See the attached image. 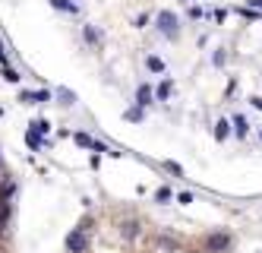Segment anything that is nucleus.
<instances>
[{
	"label": "nucleus",
	"instance_id": "f257e3e1",
	"mask_svg": "<svg viewBox=\"0 0 262 253\" xmlns=\"http://www.w3.org/2000/svg\"><path fill=\"white\" fill-rule=\"evenodd\" d=\"M155 25H158V32L164 35V38H180V19L174 16L171 10H161L158 16H155Z\"/></svg>",
	"mask_w": 262,
	"mask_h": 253
},
{
	"label": "nucleus",
	"instance_id": "f03ea898",
	"mask_svg": "<svg viewBox=\"0 0 262 253\" xmlns=\"http://www.w3.org/2000/svg\"><path fill=\"white\" fill-rule=\"evenodd\" d=\"M231 244H234V238L228 231H212L205 238V253H228Z\"/></svg>",
	"mask_w": 262,
	"mask_h": 253
},
{
	"label": "nucleus",
	"instance_id": "7ed1b4c3",
	"mask_svg": "<svg viewBox=\"0 0 262 253\" xmlns=\"http://www.w3.org/2000/svg\"><path fill=\"white\" fill-rule=\"evenodd\" d=\"M66 250L69 253H85V250H89V231H85V228H73L66 234Z\"/></svg>",
	"mask_w": 262,
	"mask_h": 253
},
{
	"label": "nucleus",
	"instance_id": "20e7f679",
	"mask_svg": "<svg viewBox=\"0 0 262 253\" xmlns=\"http://www.w3.org/2000/svg\"><path fill=\"white\" fill-rule=\"evenodd\" d=\"M19 101L22 104H48V101H54V92L51 89H38V92H19Z\"/></svg>",
	"mask_w": 262,
	"mask_h": 253
},
{
	"label": "nucleus",
	"instance_id": "39448f33",
	"mask_svg": "<svg viewBox=\"0 0 262 253\" xmlns=\"http://www.w3.org/2000/svg\"><path fill=\"white\" fill-rule=\"evenodd\" d=\"M152 98H155V89H152L148 83H142V85L136 89V104H139V108H148V104H152Z\"/></svg>",
	"mask_w": 262,
	"mask_h": 253
},
{
	"label": "nucleus",
	"instance_id": "423d86ee",
	"mask_svg": "<svg viewBox=\"0 0 262 253\" xmlns=\"http://www.w3.org/2000/svg\"><path fill=\"white\" fill-rule=\"evenodd\" d=\"M139 231H142V225H139L136 219H127L124 225H120V234H124L127 241H133V238H139Z\"/></svg>",
	"mask_w": 262,
	"mask_h": 253
},
{
	"label": "nucleus",
	"instance_id": "0eeeda50",
	"mask_svg": "<svg viewBox=\"0 0 262 253\" xmlns=\"http://www.w3.org/2000/svg\"><path fill=\"white\" fill-rule=\"evenodd\" d=\"M45 143H48V139H45V136H41V133H35V130H32V127H29V130H25V146H29V149H32V152H38V149H41V146H45Z\"/></svg>",
	"mask_w": 262,
	"mask_h": 253
},
{
	"label": "nucleus",
	"instance_id": "6e6552de",
	"mask_svg": "<svg viewBox=\"0 0 262 253\" xmlns=\"http://www.w3.org/2000/svg\"><path fill=\"white\" fill-rule=\"evenodd\" d=\"M231 130L237 133V139H243V136L250 133V124H247V117H243V114H234V117H231Z\"/></svg>",
	"mask_w": 262,
	"mask_h": 253
},
{
	"label": "nucleus",
	"instance_id": "1a4fd4ad",
	"mask_svg": "<svg viewBox=\"0 0 262 253\" xmlns=\"http://www.w3.org/2000/svg\"><path fill=\"white\" fill-rule=\"evenodd\" d=\"M82 38H85V45H92V48L101 45V32L95 29V25H82Z\"/></svg>",
	"mask_w": 262,
	"mask_h": 253
},
{
	"label": "nucleus",
	"instance_id": "9d476101",
	"mask_svg": "<svg viewBox=\"0 0 262 253\" xmlns=\"http://www.w3.org/2000/svg\"><path fill=\"white\" fill-rule=\"evenodd\" d=\"M54 98H57L60 104H64V108H69V104H76V92H69L66 85H60V89L54 92Z\"/></svg>",
	"mask_w": 262,
	"mask_h": 253
},
{
	"label": "nucleus",
	"instance_id": "9b49d317",
	"mask_svg": "<svg viewBox=\"0 0 262 253\" xmlns=\"http://www.w3.org/2000/svg\"><path fill=\"white\" fill-rule=\"evenodd\" d=\"M54 10H64V13H79V3L76 0H51Z\"/></svg>",
	"mask_w": 262,
	"mask_h": 253
},
{
	"label": "nucleus",
	"instance_id": "f8f14e48",
	"mask_svg": "<svg viewBox=\"0 0 262 253\" xmlns=\"http://www.w3.org/2000/svg\"><path fill=\"white\" fill-rule=\"evenodd\" d=\"M228 136H231V120H218V124H215V139L224 143Z\"/></svg>",
	"mask_w": 262,
	"mask_h": 253
},
{
	"label": "nucleus",
	"instance_id": "ddd939ff",
	"mask_svg": "<svg viewBox=\"0 0 262 253\" xmlns=\"http://www.w3.org/2000/svg\"><path fill=\"white\" fill-rule=\"evenodd\" d=\"M171 89H174V83H171V80L158 83V89H155V98H158V101H168V98H171Z\"/></svg>",
	"mask_w": 262,
	"mask_h": 253
},
{
	"label": "nucleus",
	"instance_id": "4468645a",
	"mask_svg": "<svg viewBox=\"0 0 262 253\" xmlns=\"http://www.w3.org/2000/svg\"><path fill=\"white\" fill-rule=\"evenodd\" d=\"M145 67L152 70V73H164V70H168V67H164V60H161V57H145Z\"/></svg>",
	"mask_w": 262,
	"mask_h": 253
},
{
	"label": "nucleus",
	"instance_id": "2eb2a0df",
	"mask_svg": "<svg viewBox=\"0 0 262 253\" xmlns=\"http://www.w3.org/2000/svg\"><path fill=\"white\" fill-rule=\"evenodd\" d=\"M142 111H145V108L133 104V108H127V111H124V117H127V120H133V124H139V120H142Z\"/></svg>",
	"mask_w": 262,
	"mask_h": 253
},
{
	"label": "nucleus",
	"instance_id": "dca6fc26",
	"mask_svg": "<svg viewBox=\"0 0 262 253\" xmlns=\"http://www.w3.org/2000/svg\"><path fill=\"white\" fill-rule=\"evenodd\" d=\"M32 130H35V133H41V136H48L51 133V124H48L45 117H38V120H32Z\"/></svg>",
	"mask_w": 262,
	"mask_h": 253
},
{
	"label": "nucleus",
	"instance_id": "f3484780",
	"mask_svg": "<svg viewBox=\"0 0 262 253\" xmlns=\"http://www.w3.org/2000/svg\"><path fill=\"white\" fill-rule=\"evenodd\" d=\"M174 193H171V187H158L155 190V203H171Z\"/></svg>",
	"mask_w": 262,
	"mask_h": 253
},
{
	"label": "nucleus",
	"instance_id": "a211bd4d",
	"mask_svg": "<svg viewBox=\"0 0 262 253\" xmlns=\"http://www.w3.org/2000/svg\"><path fill=\"white\" fill-rule=\"evenodd\" d=\"M73 139H76V146H82V149H92L95 146V139L89 133H73Z\"/></svg>",
	"mask_w": 262,
	"mask_h": 253
},
{
	"label": "nucleus",
	"instance_id": "6ab92c4d",
	"mask_svg": "<svg viewBox=\"0 0 262 253\" xmlns=\"http://www.w3.org/2000/svg\"><path fill=\"white\" fill-rule=\"evenodd\" d=\"M3 80H6V83H19V80H22V76H19V73H16V70H13L10 64H6V67H3Z\"/></svg>",
	"mask_w": 262,
	"mask_h": 253
},
{
	"label": "nucleus",
	"instance_id": "aec40b11",
	"mask_svg": "<svg viewBox=\"0 0 262 253\" xmlns=\"http://www.w3.org/2000/svg\"><path fill=\"white\" fill-rule=\"evenodd\" d=\"M164 168H168V171L174 174V177H183V168H180L177 162H164Z\"/></svg>",
	"mask_w": 262,
	"mask_h": 253
},
{
	"label": "nucleus",
	"instance_id": "412c9836",
	"mask_svg": "<svg viewBox=\"0 0 262 253\" xmlns=\"http://www.w3.org/2000/svg\"><path fill=\"white\" fill-rule=\"evenodd\" d=\"M177 203H180V206H190V203H193V193H187V190H183V193H177Z\"/></svg>",
	"mask_w": 262,
	"mask_h": 253
},
{
	"label": "nucleus",
	"instance_id": "4be33fe9",
	"mask_svg": "<svg viewBox=\"0 0 262 253\" xmlns=\"http://www.w3.org/2000/svg\"><path fill=\"white\" fill-rule=\"evenodd\" d=\"M145 22H148V13H139V16H136V29H142Z\"/></svg>",
	"mask_w": 262,
	"mask_h": 253
},
{
	"label": "nucleus",
	"instance_id": "5701e85b",
	"mask_svg": "<svg viewBox=\"0 0 262 253\" xmlns=\"http://www.w3.org/2000/svg\"><path fill=\"white\" fill-rule=\"evenodd\" d=\"M250 101H253V108H256V111H262V95H253Z\"/></svg>",
	"mask_w": 262,
	"mask_h": 253
},
{
	"label": "nucleus",
	"instance_id": "b1692460",
	"mask_svg": "<svg viewBox=\"0 0 262 253\" xmlns=\"http://www.w3.org/2000/svg\"><path fill=\"white\" fill-rule=\"evenodd\" d=\"M10 60H6V54H3V45H0V67H6Z\"/></svg>",
	"mask_w": 262,
	"mask_h": 253
},
{
	"label": "nucleus",
	"instance_id": "393cba45",
	"mask_svg": "<svg viewBox=\"0 0 262 253\" xmlns=\"http://www.w3.org/2000/svg\"><path fill=\"white\" fill-rule=\"evenodd\" d=\"M0 238H3V222H0Z\"/></svg>",
	"mask_w": 262,
	"mask_h": 253
},
{
	"label": "nucleus",
	"instance_id": "a878e982",
	"mask_svg": "<svg viewBox=\"0 0 262 253\" xmlns=\"http://www.w3.org/2000/svg\"><path fill=\"white\" fill-rule=\"evenodd\" d=\"M0 117H3V108H0Z\"/></svg>",
	"mask_w": 262,
	"mask_h": 253
},
{
	"label": "nucleus",
	"instance_id": "bb28decb",
	"mask_svg": "<svg viewBox=\"0 0 262 253\" xmlns=\"http://www.w3.org/2000/svg\"><path fill=\"white\" fill-rule=\"evenodd\" d=\"M0 168H3V159H0Z\"/></svg>",
	"mask_w": 262,
	"mask_h": 253
},
{
	"label": "nucleus",
	"instance_id": "cd10ccee",
	"mask_svg": "<svg viewBox=\"0 0 262 253\" xmlns=\"http://www.w3.org/2000/svg\"><path fill=\"white\" fill-rule=\"evenodd\" d=\"M259 139H262V130H259Z\"/></svg>",
	"mask_w": 262,
	"mask_h": 253
},
{
	"label": "nucleus",
	"instance_id": "c85d7f7f",
	"mask_svg": "<svg viewBox=\"0 0 262 253\" xmlns=\"http://www.w3.org/2000/svg\"><path fill=\"white\" fill-rule=\"evenodd\" d=\"M183 3H187V0H183Z\"/></svg>",
	"mask_w": 262,
	"mask_h": 253
}]
</instances>
